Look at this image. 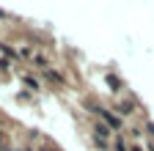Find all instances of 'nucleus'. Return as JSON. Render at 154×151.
<instances>
[]
</instances>
